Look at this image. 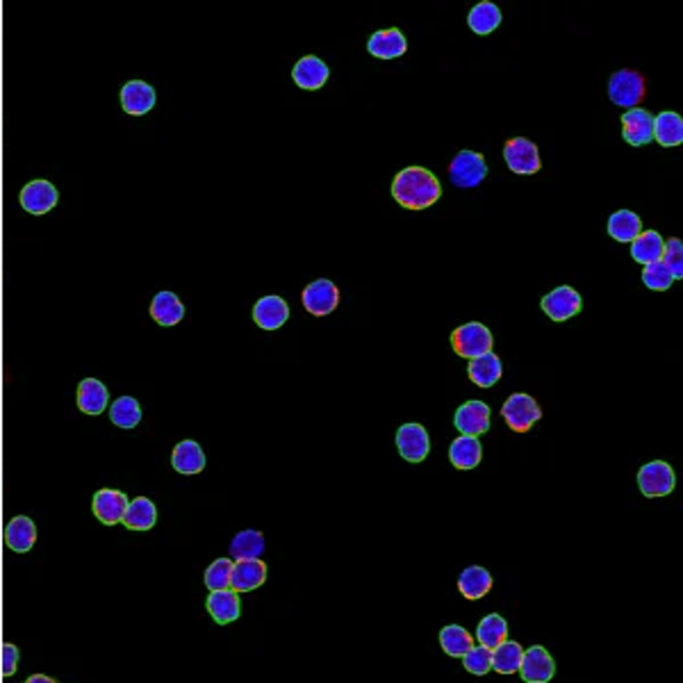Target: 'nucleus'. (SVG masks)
Segmentation results:
<instances>
[{"label": "nucleus", "instance_id": "nucleus-34", "mask_svg": "<svg viewBox=\"0 0 683 683\" xmlns=\"http://www.w3.org/2000/svg\"><path fill=\"white\" fill-rule=\"evenodd\" d=\"M501 10L490 0H483V3H478V5L472 7L467 16V26L472 27L476 35H490L497 27L501 26Z\"/></svg>", "mask_w": 683, "mask_h": 683}, {"label": "nucleus", "instance_id": "nucleus-3", "mask_svg": "<svg viewBox=\"0 0 683 683\" xmlns=\"http://www.w3.org/2000/svg\"><path fill=\"white\" fill-rule=\"evenodd\" d=\"M645 78H642L638 71H633V68H620V71H615L608 80L610 103L626 107V110L638 107V103L645 98Z\"/></svg>", "mask_w": 683, "mask_h": 683}, {"label": "nucleus", "instance_id": "nucleus-28", "mask_svg": "<svg viewBox=\"0 0 683 683\" xmlns=\"http://www.w3.org/2000/svg\"><path fill=\"white\" fill-rule=\"evenodd\" d=\"M481 458H483V447H481L478 437L460 436L449 447V460L458 469H474L481 463Z\"/></svg>", "mask_w": 683, "mask_h": 683}, {"label": "nucleus", "instance_id": "nucleus-33", "mask_svg": "<svg viewBox=\"0 0 683 683\" xmlns=\"http://www.w3.org/2000/svg\"><path fill=\"white\" fill-rule=\"evenodd\" d=\"M458 588L467 600H481L492 590V574L485 568L472 565V568L463 569V574L458 578Z\"/></svg>", "mask_w": 683, "mask_h": 683}, {"label": "nucleus", "instance_id": "nucleus-1", "mask_svg": "<svg viewBox=\"0 0 683 683\" xmlns=\"http://www.w3.org/2000/svg\"><path fill=\"white\" fill-rule=\"evenodd\" d=\"M392 196L408 210H426L442 196L440 180L424 167H408L392 180Z\"/></svg>", "mask_w": 683, "mask_h": 683}, {"label": "nucleus", "instance_id": "nucleus-7", "mask_svg": "<svg viewBox=\"0 0 683 683\" xmlns=\"http://www.w3.org/2000/svg\"><path fill=\"white\" fill-rule=\"evenodd\" d=\"M504 160L510 171L517 176H533L542 169L540 151H538L536 144L524 139V137H515V139L506 142Z\"/></svg>", "mask_w": 683, "mask_h": 683}, {"label": "nucleus", "instance_id": "nucleus-24", "mask_svg": "<svg viewBox=\"0 0 683 683\" xmlns=\"http://www.w3.org/2000/svg\"><path fill=\"white\" fill-rule=\"evenodd\" d=\"M171 465L178 474L184 476H194V474L203 472L205 469V453L200 449L199 442L194 440H183L176 444L174 453H171Z\"/></svg>", "mask_w": 683, "mask_h": 683}, {"label": "nucleus", "instance_id": "nucleus-23", "mask_svg": "<svg viewBox=\"0 0 683 683\" xmlns=\"http://www.w3.org/2000/svg\"><path fill=\"white\" fill-rule=\"evenodd\" d=\"M107 404H110V392H107L106 383L98 379H84L78 385V408L84 415H100L106 412Z\"/></svg>", "mask_w": 683, "mask_h": 683}, {"label": "nucleus", "instance_id": "nucleus-26", "mask_svg": "<svg viewBox=\"0 0 683 683\" xmlns=\"http://www.w3.org/2000/svg\"><path fill=\"white\" fill-rule=\"evenodd\" d=\"M151 317L158 321L160 326H176V324H180L184 317L183 301L178 299V294L167 292V289H164V292H158V294L153 296Z\"/></svg>", "mask_w": 683, "mask_h": 683}, {"label": "nucleus", "instance_id": "nucleus-29", "mask_svg": "<svg viewBox=\"0 0 683 683\" xmlns=\"http://www.w3.org/2000/svg\"><path fill=\"white\" fill-rule=\"evenodd\" d=\"M663 247H665V242H663L661 232L656 231L640 232V235L631 242V258L636 260L638 264L661 263Z\"/></svg>", "mask_w": 683, "mask_h": 683}, {"label": "nucleus", "instance_id": "nucleus-6", "mask_svg": "<svg viewBox=\"0 0 683 683\" xmlns=\"http://www.w3.org/2000/svg\"><path fill=\"white\" fill-rule=\"evenodd\" d=\"M674 485H677V476L665 460H654V463L642 465L640 472H638V488L649 499L668 497Z\"/></svg>", "mask_w": 683, "mask_h": 683}, {"label": "nucleus", "instance_id": "nucleus-21", "mask_svg": "<svg viewBox=\"0 0 683 683\" xmlns=\"http://www.w3.org/2000/svg\"><path fill=\"white\" fill-rule=\"evenodd\" d=\"M208 613L212 615V620L216 624H231L235 622L239 615H242V601H239V594L235 590H216V593H210L208 601Z\"/></svg>", "mask_w": 683, "mask_h": 683}, {"label": "nucleus", "instance_id": "nucleus-11", "mask_svg": "<svg viewBox=\"0 0 683 683\" xmlns=\"http://www.w3.org/2000/svg\"><path fill=\"white\" fill-rule=\"evenodd\" d=\"M128 497L119 490L112 488H103L94 494V501H91V508H94V515L100 524L106 526H114L122 524L123 515H126L128 510Z\"/></svg>", "mask_w": 683, "mask_h": 683}, {"label": "nucleus", "instance_id": "nucleus-38", "mask_svg": "<svg viewBox=\"0 0 683 683\" xmlns=\"http://www.w3.org/2000/svg\"><path fill=\"white\" fill-rule=\"evenodd\" d=\"M440 645L449 656H465L474 647V638L469 636L463 626L449 624L440 631Z\"/></svg>", "mask_w": 683, "mask_h": 683}, {"label": "nucleus", "instance_id": "nucleus-8", "mask_svg": "<svg viewBox=\"0 0 683 683\" xmlns=\"http://www.w3.org/2000/svg\"><path fill=\"white\" fill-rule=\"evenodd\" d=\"M540 305L552 321H568L581 312L584 301H581V294H578L577 289L569 287V285H561V287L552 289L546 296H542Z\"/></svg>", "mask_w": 683, "mask_h": 683}, {"label": "nucleus", "instance_id": "nucleus-39", "mask_svg": "<svg viewBox=\"0 0 683 683\" xmlns=\"http://www.w3.org/2000/svg\"><path fill=\"white\" fill-rule=\"evenodd\" d=\"M231 574H232V561L231 558H216L210 568L205 569V585L210 593L216 590L231 588Z\"/></svg>", "mask_w": 683, "mask_h": 683}, {"label": "nucleus", "instance_id": "nucleus-22", "mask_svg": "<svg viewBox=\"0 0 683 683\" xmlns=\"http://www.w3.org/2000/svg\"><path fill=\"white\" fill-rule=\"evenodd\" d=\"M37 542V526L30 517L16 515L5 526V545L14 553H27Z\"/></svg>", "mask_w": 683, "mask_h": 683}, {"label": "nucleus", "instance_id": "nucleus-36", "mask_svg": "<svg viewBox=\"0 0 683 683\" xmlns=\"http://www.w3.org/2000/svg\"><path fill=\"white\" fill-rule=\"evenodd\" d=\"M522 656H524V649L520 642L504 640L492 649V670H497L499 674L517 672L522 665Z\"/></svg>", "mask_w": 683, "mask_h": 683}, {"label": "nucleus", "instance_id": "nucleus-27", "mask_svg": "<svg viewBox=\"0 0 683 683\" xmlns=\"http://www.w3.org/2000/svg\"><path fill=\"white\" fill-rule=\"evenodd\" d=\"M158 522V508L148 497H137L128 504L126 515H123L122 524L130 531H151Z\"/></svg>", "mask_w": 683, "mask_h": 683}, {"label": "nucleus", "instance_id": "nucleus-12", "mask_svg": "<svg viewBox=\"0 0 683 683\" xmlns=\"http://www.w3.org/2000/svg\"><path fill=\"white\" fill-rule=\"evenodd\" d=\"M517 672L526 683H549L556 674V663L549 656L545 647H529V652L522 656V665Z\"/></svg>", "mask_w": 683, "mask_h": 683}, {"label": "nucleus", "instance_id": "nucleus-30", "mask_svg": "<svg viewBox=\"0 0 683 683\" xmlns=\"http://www.w3.org/2000/svg\"><path fill=\"white\" fill-rule=\"evenodd\" d=\"M642 232V221L636 212L617 210L608 216V235L615 242L631 244Z\"/></svg>", "mask_w": 683, "mask_h": 683}, {"label": "nucleus", "instance_id": "nucleus-31", "mask_svg": "<svg viewBox=\"0 0 683 683\" xmlns=\"http://www.w3.org/2000/svg\"><path fill=\"white\" fill-rule=\"evenodd\" d=\"M264 552V536L260 531H239L232 538L228 553L231 561H258Z\"/></svg>", "mask_w": 683, "mask_h": 683}, {"label": "nucleus", "instance_id": "nucleus-13", "mask_svg": "<svg viewBox=\"0 0 683 683\" xmlns=\"http://www.w3.org/2000/svg\"><path fill=\"white\" fill-rule=\"evenodd\" d=\"M59 192L53 183L48 180H32L21 190V205L23 210L30 215H46L58 205Z\"/></svg>", "mask_w": 683, "mask_h": 683}, {"label": "nucleus", "instance_id": "nucleus-44", "mask_svg": "<svg viewBox=\"0 0 683 683\" xmlns=\"http://www.w3.org/2000/svg\"><path fill=\"white\" fill-rule=\"evenodd\" d=\"M23 683H58V681L48 677V674H32V677H27Z\"/></svg>", "mask_w": 683, "mask_h": 683}, {"label": "nucleus", "instance_id": "nucleus-32", "mask_svg": "<svg viewBox=\"0 0 683 683\" xmlns=\"http://www.w3.org/2000/svg\"><path fill=\"white\" fill-rule=\"evenodd\" d=\"M654 139L661 146L674 148L683 142V119L677 112H661L654 116Z\"/></svg>", "mask_w": 683, "mask_h": 683}, {"label": "nucleus", "instance_id": "nucleus-43", "mask_svg": "<svg viewBox=\"0 0 683 683\" xmlns=\"http://www.w3.org/2000/svg\"><path fill=\"white\" fill-rule=\"evenodd\" d=\"M19 661H21L19 647L12 645V642H5V645H3V652H0V672H3V677H14L16 668H19Z\"/></svg>", "mask_w": 683, "mask_h": 683}, {"label": "nucleus", "instance_id": "nucleus-37", "mask_svg": "<svg viewBox=\"0 0 683 683\" xmlns=\"http://www.w3.org/2000/svg\"><path fill=\"white\" fill-rule=\"evenodd\" d=\"M508 636V624L501 615H485L481 624L476 629V638L481 642V647H488V649H494V647H499L501 642L506 640Z\"/></svg>", "mask_w": 683, "mask_h": 683}, {"label": "nucleus", "instance_id": "nucleus-25", "mask_svg": "<svg viewBox=\"0 0 683 683\" xmlns=\"http://www.w3.org/2000/svg\"><path fill=\"white\" fill-rule=\"evenodd\" d=\"M469 381L478 388L490 389L492 385L499 383L501 373H504V363L499 360V356L494 353H485V356L476 357V360H469Z\"/></svg>", "mask_w": 683, "mask_h": 683}, {"label": "nucleus", "instance_id": "nucleus-2", "mask_svg": "<svg viewBox=\"0 0 683 683\" xmlns=\"http://www.w3.org/2000/svg\"><path fill=\"white\" fill-rule=\"evenodd\" d=\"M494 337L492 331L478 321H469L458 326L451 333V347L456 351V356L467 357V360H476V357L485 356V353H492Z\"/></svg>", "mask_w": 683, "mask_h": 683}, {"label": "nucleus", "instance_id": "nucleus-10", "mask_svg": "<svg viewBox=\"0 0 683 683\" xmlns=\"http://www.w3.org/2000/svg\"><path fill=\"white\" fill-rule=\"evenodd\" d=\"M396 449L408 463H421L431 451V437L421 424H404L396 431Z\"/></svg>", "mask_w": 683, "mask_h": 683}, {"label": "nucleus", "instance_id": "nucleus-4", "mask_svg": "<svg viewBox=\"0 0 683 683\" xmlns=\"http://www.w3.org/2000/svg\"><path fill=\"white\" fill-rule=\"evenodd\" d=\"M488 176V164L481 153L460 151L449 164V180L460 190H474Z\"/></svg>", "mask_w": 683, "mask_h": 683}, {"label": "nucleus", "instance_id": "nucleus-40", "mask_svg": "<svg viewBox=\"0 0 683 683\" xmlns=\"http://www.w3.org/2000/svg\"><path fill=\"white\" fill-rule=\"evenodd\" d=\"M642 283H645L649 289L665 292V289L672 287L674 279L665 264L654 263V264H645V269H642Z\"/></svg>", "mask_w": 683, "mask_h": 683}, {"label": "nucleus", "instance_id": "nucleus-9", "mask_svg": "<svg viewBox=\"0 0 683 683\" xmlns=\"http://www.w3.org/2000/svg\"><path fill=\"white\" fill-rule=\"evenodd\" d=\"M303 308L315 317H328L340 303V289L328 279H319L303 289Z\"/></svg>", "mask_w": 683, "mask_h": 683}, {"label": "nucleus", "instance_id": "nucleus-5", "mask_svg": "<svg viewBox=\"0 0 683 683\" xmlns=\"http://www.w3.org/2000/svg\"><path fill=\"white\" fill-rule=\"evenodd\" d=\"M501 417L506 420L510 431L526 433L536 421L542 420V410L533 396L517 392V395L508 396L506 404L501 405Z\"/></svg>", "mask_w": 683, "mask_h": 683}, {"label": "nucleus", "instance_id": "nucleus-41", "mask_svg": "<svg viewBox=\"0 0 683 683\" xmlns=\"http://www.w3.org/2000/svg\"><path fill=\"white\" fill-rule=\"evenodd\" d=\"M661 263L668 267V271L672 273L674 280L683 279V242L679 237H672L663 247V258Z\"/></svg>", "mask_w": 683, "mask_h": 683}, {"label": "nucleus", "instance_id": "nucleus-15", "mask_svg": "<svg viewBox=\"0 0 683 683\" xmlns=\"http://www.w3.org/2000/svg\"><path fill=\"white\" fill-rule=\"evenodd\" d=\"M453 424L463 436L478 437L490 428V405L485 401H467L456 410Z\"/></svg>", "mask_w": 683, "mask_h": 683}, {"label": "nucleus", "instance_id": "nucleus-19", "mask_svg": "<svg viewBox=\"0 0 683 683\" xmlns=\"http://www.w3.org/2000/svg\"><path fill=\"white\" fill-rule=\"evenodd\" d=\"M367 51L379 59H396L408 51V42L399 27H388V30L373 32L367 42Z\"/></svg>", "mask_w": 683, "mask_h": 683}, {"label": "nucleus", "instance_id": "nucleus-14", "mask_svg": "<svg viewBox=\"0 0 683 683\" xmlns=\"http://www.w3.org/2000/svg\"><path fill=\"white\" fill-rule=\"evenodd\" d=\"M622 137L631 146H645V144L654 142L652 112L642 110V107L626 110L624 116H622Z\"/></svg>", "mask_w": 683, "mask_h": 683}, {"label": "nucleus", "instance_id": "nucleus-18", "mask_svg": "<svg viewBox=\"0 0 683 683\" xmlns=\"http://www.w3.org/2000/svg\"><path fill=\"white\" fill-rule=\"evenodd\" d=\"M253 319L263 331H279L289 319V305L280 296H263L253 308Z\"/></svg>", "mask_w": 683, "mask_h": 683}, {"label": "nucleus", "instance_id": "nucleus-17", "mask_svg": "<svg viewBox=\"0 0 683 683\" xmlns=\"http://www.w3.org/2000/svg\"><path fill=\"white\" fill-rule=\"evenodd\" d=\"M292 78L301 90H321L331 78V68L324 59L315 58V55H305L292 68Z\"/></svg>", "mask_w": 683, "mask_h": 683}, {"label": "nucleus", "instance_id": "nucleus-35", "mask_svg": "<svg viewBox=\"0 0 683 683\" xmlns=\"http://www.w3.org/2000/svg\"><path fill=\"white\" fill-rule=\"evenodd\" d=\"M110 420L112 424L123 428V431H130V428H135L142 421V405H139L135 396H119L110 405Z\"/></svg>", "mask_w": 683, "mask_h": 683}, {"label": "nucleus", "instance_id": "nucleus-20", "mask_svg": "<svg viewBox=\"0 0 683 683\" xmlns=\"http://www.w3.org/2000/svg\"><path fill=\"white\" fill-rule=\"evenodd\" d=\"M267 578V565L263 561H232L231 590L235 593H251L260 588Z\"/></svg>", "mask_w": 683, "mask_h": 683}, {"label": "nucleus", "instance_id": "nucleus-16", "mask_svg": "<svg viewBox=\"0 0 683 683\" xmlns=\"http://www.w3.org/2000/svg\"><path fill=\"white\" fill-rule=\"evenodd\" d=\"M122 110L132 116H144L155 107V90L144 80H130L122 87Z\"/></svg>", "mask_w": 683, "mask_h": 683}, {"label": "nucleus", "instance_id": "nucleus-42", "mask_svg": "<svg viewBox=\"0 0 683 683\" xmlns=\"http://www.w3.org/2000/svg\"><path fill=\"white\" fill-rule=\"evenodd\" d=\"M463 665L467 668V672L483 677V674H488L490 670H492V649L474 645L463 656Z\"/></svg>", "mask_w": 683, "mask_h": 683}]
</instances>
